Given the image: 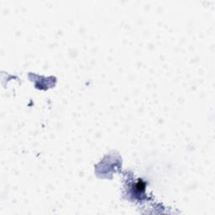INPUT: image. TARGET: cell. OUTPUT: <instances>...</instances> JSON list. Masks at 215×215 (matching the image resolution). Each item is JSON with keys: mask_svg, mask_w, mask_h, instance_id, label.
Listing matches in <instances>:
<instances>
[{"mask_svg": "<svg viewBox=\"0 0 215 215\" xmlns=\"http://www.w3.org/2000/svg\"><path fill=\"white\" fill-rule=\"evenodd\" d=\"M145 188V183L142 180H139V182L136 183L135 187H134V191H135L136 193L140 194L141 193H143Z\"/></svg>", "mask_w": 215, "mask_h": 215, "instance_id": "6da1fadb", "label": "cell"}]
</instances>
